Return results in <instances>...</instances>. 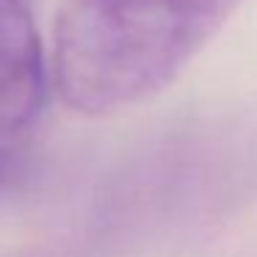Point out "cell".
Masks as SVG:
<instances>
[{
	"label": "cell",
	"mask_w": 257,
	"mask_h": 257,
	"mask_svg": "<svg viewBox=\"0 0 257 257\" xmlns=\"http://www.w3.org/2000/svg\"><path fill=\"white\" fill-rule=\"evenodd\" d=\"M243 0H67L53 34V78L83 116L161 94Z\"/></svg>",
	"instance_id": "cell-1"
},
{
	"label": "cell",
	"mask_w": 257,
	"mask_h": 257,
	"mask_svg": "<svg viewBox=\"0 0 257 257\" xmlns=\"http://www.w3.org/2000/svg\"><path fill=\"white\" fill-rule=\"evenodd\" d=\"M6 174H9V158H6V152L0 150V183L6 180Z\"/></svg>",
	"instance_id": "cell-3"
},
{
	"label": "cell",
	"mask_w": 257,
	"mask_h": 257,
	"mask_svg": "<svg viewBox=\"0 0 257 257\" xmlns=\"http://www.w3.org/2000/svg\"><path fill=\"white\" fill-rule=\"evenodd\" d=\"M47 97V61L28 0H0V141L25 133Z\"/></svg>",
	"instance_id": "cell-2"
}]
</instances>
